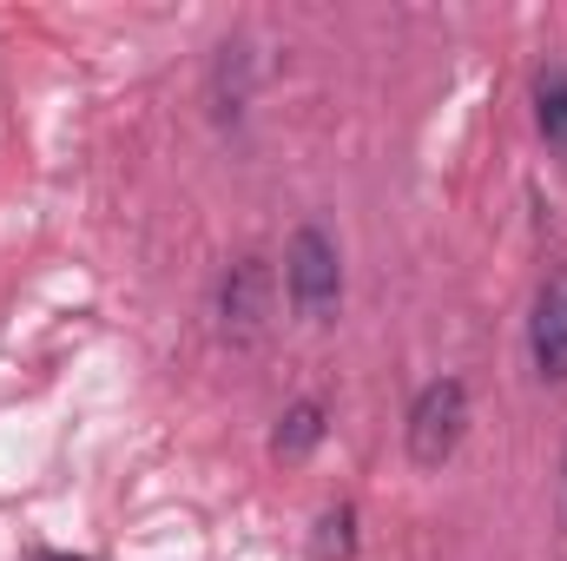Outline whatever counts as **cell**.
<instances>
[{
	"mask_svg": "<svg viewBox=\"0 0 567 561\" xmlns=\"http://www.w3.org/2000/svg\"><path fill=\"white\" fill-rule=\"evenodd\" d=\"M317 436H323V410H317V404H290L284 422H278V436H271V449H278V456H310Z\"/></svg>",
	"mask_w": 567,
	"mask_h": 561,
	"instance_id": "obj_7",
	"label": "cell"
},
{
	"mask_svg": "<svg viewBox=\"0 0 567 561\" xmlns=\"http://www.w3.org/2000/svg\"><path fill=\"white\" fill-rule=\"evenodd\" d=\"M462 422H468V390H462V377H435L423 397H416V410H410V456H416L423 469L449 462L455 442H462Z\"/></svg>",
	"mask_w": 567,
	"mask_h": 561,
	"instance_id": "obj_2",
	"label": "cell"
},
{
	"mask_svg": "<svg viewBox=\"0 0 567 561\" xmlns=\"http://www.w3.org/2000/svg\"><path fill=\"white\" fill-rule=\"evenodd\" d=\"M284 284H290V304H297L303 317H317V324L343 304V258H337V245H330L317 225H303V232L290 238Z\"/></svg>",
	"mask_w": 567,
	"mask_h": 561,
	"instance_id": "obj_1",
	"label": "cell"
},
{
	"mask_svg": "<svg viewBox=\"0 0 567 561\" xmlns=\"http://www.w3.org/2000/svg\"><path fill=\"white\" fill-rule=\"evenodd\" d=\"M218 310H225V330H231V337H258L265 317H271V272H265L258 258L231 265V278L218 290Z\"/></svg>",
	"mask_w": 567,
	"mask_h": 561,
	"instance_id": "obj_4",
	"label": "cell"
},
{
	"mask_svg": "<svg viewBox=\"0 0 567 561\" xmlns=\"http://www.w3.org/2000/svg\"><path fill=\"white\" fill-rule=\"evenodd\" d=\"M528 357L548 384H567V272L542 284L535 317H528Z\"/></svg>",
	"mask_w": 567,
	"mask_h": 561,
	"instance_id": "obj_3",
	"label": "cell"
},
{
	"mask_svg": "<svg viewBox=\"0 0 567 561\" xmlns=\"http://www.w3.org/2000/svg\"><path fill=\"white\" fill-rule=\"evenodd\" d=\"M535 126H542L548 145H567V67L535 73Z\"/></svg>",
	"mask_w": 567,
	"mask_h": 561,
	"instance_id": "obj_5",
	"label": "cell"
},
{
	"mask_svg": "<svg viewBox=\"0 0 567 561\" xmlns=\"http://www.w3.org/2000/svg\"><path fill=\"white\" fill-rule=\"evenodd\" d=\"M357 555V516L350 509H323L317 536H310V561H350Z\"/></svg>",
	"mask_w": 567,
	"mask_h": 561,
	"instance_id": "obj_6",
	"label": "cell"
},
{
	"mask_svg": "<svg viewBox=\"0 0 567 561\" xmlns=\"http://www.w3.org/2000/svg\"><path fill=\"white\" fill-rule=\"evenodd\" d=\"M40 561H73V555H40Z\"/></svg>",
	"mask_w": 567,
	"mask_h": 561,
	"instance_id": "obj_8",
	"label": "cell"
}]
</instances>
